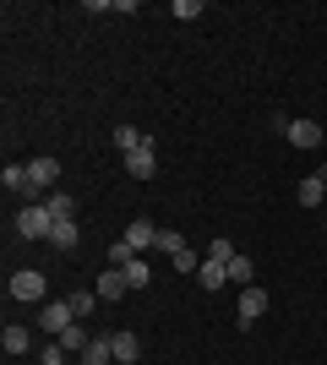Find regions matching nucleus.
<instances>
[{
  "mask_svg": "<svg viewBox=\"0 0 327 365\" xmlns=\"http://www.w3.org/2000/svg\"><path fill=\"white\" fill-rule=\"evenodd\" d=\"M16 235H22V240H49V235H55V213H49L44 202H28V207L16 213Z\"/></svg>",
  "mask_w": 327,
  "mask_h": 365,
  "instance_id": "nucleus-1",
  "label": "nucleus"
},
{
  "mask_svg": "<svg viewBox=\"0 0 327 365\" xmlns=\"http://www.w3.org/2000/svg\"><path fill=\"white\" fill-rule=\"evenodd\" d=\"M33 322H38V327H44L49 338H61L66 327L77 322V311H71V300H44V305H38V317H33Z\"/></svg>",
  "mask_w": 327,
  "mask_h": 365,
  "instance_id": "nucleus-2",
  "label": "nucleus"
},
{
  "mask_svg": "<svg viewBox=\"0 0 327 365\" xmlns=\"http://www.w3.org/2000/svg\"><path fill=\"white\" fill-rule=\"evenodd\" d=\"M11 300L44 305V300H49V284H44V273H33V267H22V273H11Z\"/></svg>",
  "mask_w": 327,
  "mask_h": 365,
  "instance_id": "nucleus-3",
  "label": "nucleus"
},
{
  "mask_svg": "<svg viewBox=\"0 0 327 365\" xmlns=\"http://www.w3.org/2000/svg\"><path fill=\"white\" fill-rule=\"evenodd\" d=\"M125 175H131V180H153V175H158V153H153L147 137H142V148L125 153Z\"/></svg>",
  "mask_w": 327,
  "mask_h": 365,
  "instance_id": "nucleus-4",
  "label": "nucleus"
},
{
  "mask_svg": "<svg viewBox=\"0 0 327 365\" xmlns=\"http://www.w3.org/2000/svg\"><path fill=\"white\" fill-rule=\"evenodd\" d=\"M120 240H125V245H131V251L142 257V251H153V245H158V224H153V218H131Z\"/></svg>",
  "mask_w": 327,
  "mask_h": 365,
  "instance_id": "nucleus-5",
  "label": "nucleus"
},
{
  "mask_svg": "<svg viewBox=\"0 0 327 365\" xmlns=\"http://www.w3.org/2000/svg\"><path fill=\"white\" fill-rule=\"evenodd\" d=\"M284 137H289V148L316 153V148H322V125H316V120H284Z\"/></svg>",
  "mask_w": 327,
  "mask_h": 365,
  "instance_id": "nucleus-6",
  "label": "nucleus"
},
{
  "mask_svg": "<svg viewBox=\"0 0 327 365\" xmlns=\"http://www.w3.org/2000/svg\"><path fill=\"white\" fill-rule=\"evenodd\" d=\"M267 311V289H240V311H234V327H256V317Z\"/></svg>",
  "mask_w": 327,
  "mask_h": 365,
  "instance_id": "nucleus-7",
  "label": "nucleus"
},
{
  "mask_svg": "<svg viewBox=\"0 0 327 365\" xmlns=\"http://www.w3.org/2000/svg\"><path fill=\"white\" fill-rule=\"evenodd\" d=\"M28 175H33V191H49V185L61 180V158H28Z\"/></svg>",
  "mask_w": 327,
  "mask_h": 365,
  "instance_id": "nucleus-8",
  "label": "nucleus"
},
{
  "mask_svg": "<svg viewBox=\"0 0 327 365\" xmlns=\"http://www.w3.org/2000/svg\"><path fill=\"white\" fill-rule=\"evenodd\" d=\"M109 344H115V365H137L142 360V338L137 333H125V327H120V333H109Z\"/></svg>",
  "mask_w": 327,
  "mask_h": 365,
  "instance_id": "nucleus-9",
  "label": "nucleus"
},
{
  "mask_svg": "<svg viewBox=\"0 0 327 365\" xmlns=\"http://www.w3.org/2000/svg\"><path fill=\"white\" fill-rule=\"evenodd\" d=\"M125 289H131V284H125V273H120V267H104V273H98V289H93V294L109 305V300H120Z\"/></svg>",
  "mask_w": 327,
  "mask_h": 365,
  "instance_id": "nucleus-10",
  "label": "nucleus"
},
{
  "mask_svg": "<svg viewBox=\"0 0 327 365\" xmlns=\"http://www.w3.org/2000/svg\"><path fill=\"white\" fill-rule=\"evenodd\" d=\"M77 365H115V344H109V333H98L93 344L77 354Z\"/></svg>",
  "mask_w": 327,
  "mask_h": 365,
  "instance_id": "nucleus-11",
  "label": "nucleus"
},
{
  "mask_svg": "<svg viewBox=\"0 0 327 365\" xmlns=\"http://www.w3.org/2000/svg\"><path fill=\"white\" fill-rule=\"evenodd\" d=\"M55 344H61V349L71 354V360H77V354L88 349V344H93V333H88V327H82V322H71V327H66V333L55 338Z\"/></svg>",
  "mask_w": 327,
  "mask_h": 365,
  "instance_id": "nucleus-12",
  "label": "nucleus"
},
{
  "mask_svg": "<svg viewBox=\"0 0 327 365\" xmlns=\"http://www.w3.org/2000/svg\"><path fill=\"white\" fill-rule=\"evenodd\" d=\"M197 284H202V289H224V284H229V267L202 257V267H197Z\"/></svg>",
  "mask_w": 327,
  "mask_h": 365,
  "instance_id": "nucleus-13",
  "label": "nucleus"
},
{
  "mask_svg": "<svg viewBox=\"0 0 327 365\" xmlns=\"http://www.w3.org/2000/svg\"><path fill=\"white\" fill-rule=\"evenodd\" d=\"M295 197H300V207H322V197H327V180H316V175H306V180L295 185Z\"/></svg>",
  "mask_w": 327,
  "mask_h": 365,
  "instance_id": "nucleus-14",
  "label": "nucleus"
},
{
  "mask_svg": "<svg viewBox=\"0 0 327 365\" xmlns=\"http://www.w3.org/2000/svg\"><path fill=\"white\" fill-rule=\"evenodd\" d=\"M82 240V229H77V218H61V224H55V235H49V245H55V251H71V245Z\"/></svg>",
  "mask_w": 327,
  "mask_h": 365,
  "instance_id": "nucleus-15",
  "label": "nucleus"
},
{
  "mask_svg": "<svg viewBox=\"0 0 327 365\" xmlns=\"http://www.w3.org/2000/svg\"><path fill=\"white\" fill-rule=\"evenodd\" d=\"M0 344H6V354H28V349H33V333H28V327H16V322H11V327L0 333Z\"/></svg>",
  "mask_w": 327,
  "mask_h": 365,
  "instance_id": "nucleus-16",
  "label": "nucleus"
},
{
  "mask_svg": "<svg viewBox=\"0 0 327 365\" xmlns=\"http://www.w3.org/2000/svg\"><path fill=\"white\" fill-rule=\"evenodd\" d=\"M120 273H125V284H131V289H147V284H153V273H147V257H131Z\"/></svg>",
  "mask_w": 327,
  "mask_h": 365,
  "instance_id": "nucleus-17",
  "label": "nucleus"
},
{
  "mask_svg": "<svg viewBox=\"0 0 327 365\" xmlns=\"http://www.w3.org/2000/svg\"><path fill=\"white\" fill-rule=\"evenodd\" d=\"M44 207L55 213V224H61V218H77V197H66V191H49Z\"/></svg>",
  "mask_w": 327,
  "mask_h": 365,
  "instance_id": "nucleus-18",
  "label": "nucleus"
},
{
  "mask_svg": "<svg viewBox=\"0 0 327 365\" xmlns=\"http://www.w3.org/2000/svg\"><path fill=\"white\" fill-rule=\"evenodd\" d=\"M251 278H256L251 257H240V251H234V262H229V284H246V289H251Z\"/></svg>",
  "mask_w": 327,
  "mask_h": 365,
  "instance_id": "nucleus-19",
  "label": "nucleus"
},
{
  "mask_svg": "<svg viewBox=\"0 0 327 365\" xmlns=\"http://www.w3.org/2000/svg\"><path fill=\"white\" fill-rule=\"evenodd\" d=\"M66 300H71V311H77V322H82V317H93V305H98V294L77 289V294H66Z\"/></svg>",
  "mask_w": 327,
  "mask_h": 365,
  "instance_id": "nucleus-20",
  "label": "nucleus"
},
{
  "mask_svg": "<svg viewBox=\"0 0 327 365\" xmlns=\"http://www.w3.org/2000/svg\"><path fill=\"white\" fill-rule=\"evenodd\" d=\"M207 262H224V267H229V262H234V245L224 240V235H218V240H207Z\"/></svg>",
  "mask_w": 327,
  "mask_h": 365,
  "instance_id": "nucleus-21",
  "label": "nucleus"
},
{
  "mask_svg": "<svg viewBox=\"0 0 327 365\" xmlns=\"http://www.w3.org/2000/svg\"><path fill=\"white\" fill-rule=\"evenodd\" d=\"M158 251H186V235H180V229H158Z\"/></svg>",
  "mask_w": 327,
  "mask_h": 365,
  "instance_id": "nucleus-22",
  "label": "nucleus"
},
{
  "mask_svg": "<svg viewBox=\"0 0 327 365\" xmlns=\"http://www.w3.org/2000/svg\"><path fill=\"white\" fill-rule=\"evenodd\" d=\"M115 148H120V153L142 148V137H137V125H115Z\"/></svg>",
  "mask_w": 327,
  "mask_h": 365,
  "instance_id": "nucleus-23",
  "label": "nucleus"
},
{
  "mask_svg": "<svg viewBox=\"0 0 327 365\" xmlns=\"http://www.w3.org/2000/svg\"><path fill=\"white\" fill-rule=\"evenodd\" d=\"M202 11H207L202 0H175V16H180V22H197Z\"/></svg>",
  "mask_w": 327,
  "mask_h": 365,
  "instance_id": "nucleus-24",
  "label": "nucleus"
},
{
  "mask_svg": "<svg viewBox=\"0 0 327 365\" xmlns=\"http://www.w3.org/2000/svg\"><path fill=\"white\" fill-rule=\"evenodd\" d=\"M131 257H137V251H131V245H125V240H115V245H109V267H125V262H131Z\"/></svg>",
  "mask_w": 327,
  "mask_h": 365,
  "instance_id": "nucleus-25",
  "label": "nucleus"
},
{
  "mask_svg": "<svg viewBox=\"0 0 327 365\" xmlns=\"http://www.w3.org/2000/svg\"><path fill=\"white\" fill-rule=\"evenodd\" d=\"M38 365H71V354H66V349H61V344H49V349H44V354H38Z\"/></svg>",
  "mask_w": 327,
  "mask_h": 365,
  "instance_id": "nucleus-26",
  "label": "nucleus"
}]
</instances>
